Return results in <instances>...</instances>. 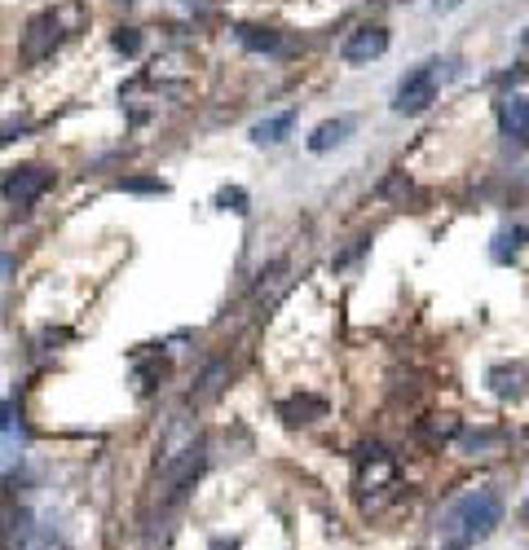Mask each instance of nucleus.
Listing matches in <instances>:
<instances>
[{
  "label": "nucleus",
  "mask_w": 529,
  "mask_h": 550,
  "mask_svg": "<svg viewBox=\"0 0 529 550\" xmlns=\"http://www.w3.org/2000/svg\"><path fill=\"white\" fill-rule=\"evenodd\" d=\"M49 185H53V172H49V168L27 163V168H13V172L0 181V194H4L13 208H31V203H36Z\"/></svg>",
  "instance_id": "obj_4"
},
{
  "label": "nucleus",
  "mask_w": 529,
  "mask_h": 550,
  "mask_svg": "<svg viewBox=\"0 0 529 550\" xmlns=\"http://www.w3.org/2000/svg\"><path fill=\"white\" fill-rule=\"evenodd\" d=\"M217 208H225V212H239V216H243V212H248V194H243L239 185H225V190L217 194Z\"/></svg>",
  "instance_id": "obj_17"
},
{
  "label": "nucleus",
  "mask_w": 529,
  "mask_h": 550,
  "mask_svg": "<svg viewBox=\"0 0 529 550\" xmlns=\"http://www.w3.org/2000/svg\"><path fill=\"white\" fill-rule=\"evenodd\" d=\"M225 370H230L225 361H212V365H208V374L199 379V392H194V397H199V401H212V397L221 392V379H225Z\"/></svg>",
  "instance_id": "obj_15"
},
{
  "label": "nucleus",
  "mask_w": 529,
  "mask_h": 550,
  "mask_svg": "<svg viewBox=\"0 0 529 550\" xmlns=\"http://www.w3.org/2000/svg\"><path fill=\"white\" fill-rule=\"evenodd\" d=\"M521 242H525V229H503V233L494 238V247H490V255H494V264H508V260H517V251H521Z\"/></svg>",
  "instance_id": "obj_14"
},
{
  "label": "nucleus",
  "mask_w": 529,
  "mask_h": 550,
  "mask_svg": "<svg viewBox=\"0 0 529 550\" xmlns=\"http://www.w3.org/2000/svg\"><path fill=\"white\" fill-rule=\"evenodd\" d=\"M58 40H62V22H58V13H53V9L36 13V18L27 22V31H22V62H40V58H49V53L58 49Z\"/></svg>",
  "instance_id": "obj_5"
},
{
  "label": "nucleus",
  "mask_w": 529,
  "mask_h": 550,
  "mask_svg": "<svg viewBox=\"0 0 529 550\" xmlns=\"http://www.w3.org/2000/svg\"><path fill=\"white\" fill-rule=\"evenodd\" d=\"M120 190H124V194H168V185H163L159 177H124Z\"/></svg>",
  "instance_id": "obj_16"
},
{
  "label": "nucleus",
  "mask_w": 529,
  "mask_h": 550,
  "mask_svg": "<svg viewBox=\"0 0 529 550\" xmlns=\"http://www.w3.org/2000/svg\"><path fill=\"white\" fill-rule=\"evenodd\" d=\"M278 414H282L291 428H300V423H318V419L327 414V401H322V397H291V401L278 405Z\"/></svg>",
  "instance_id": "obj_10"
},
{
  "label": "nucleus",
  "mask_w": 529,
  "mask_h": 550,
  "mask_svg": "<svg viewBox=\"0 0 529 550\" xmlns=\"http://www.w3.org/2000/svg\"><path fill=\"white\" fill-rule=\"evenodd\" d=\"M9 269H13V260H9V255H4V251H0V278H4V273H9Z\"/></svg>",
  "instance_id": "obj_21"
},
{
  "label": "nucleus",
  "mask_w": 529,
  "mask_h": 550,
  "mask_svg": "<svg viewBox=\"0 0 529 550\" xmlns=\"http://www.w3.org/2000/svg\"><path fill=\"white\" fill-rule=\"evenodd\" d=\"M234 35H239V44H243V49H252V53H282V35H278L273 27H252V22H239V27H234Z\"/></svg>",
  "instance_id": "obj_11"
},
{
  "label": "nucleus",
  "mask_w": 529,
  "mask_h": 550,
  "mask_svg": "<svg viewBox=\"0 0 529 550\" xmlns=\"http://www.w3.org/2000/svg\"><path fill=\"white\" fill-rule=\"evenodd\" d=\"M454 4H459V0H437V9H454Z\"/></svg>",
  "instance_id": "obj_24"
},
{
  "label": "nucleus",
  "mask_w": 529,
  "mask_h": 550,
  "mask_svg": "<svg viewBox=\"0 0 529 550\" xmlns=\"http://www.w3.org/2000/svg\"><path fill=\"white\" fill-rule=\"evenodd\" d=\"M503 137L517 141V145H529V98H508V106H503Z\"/></svg>",
  "instance_id": "obj_12"
},
{
  "label": "nucleus",
  "mask_w": 529,
  "mask_h": 550,
  "mask_svg": "<svg viewBox=\"0 0 529 550\" xmlns=\"http://www.w3.org/2000/svg\"><path fill=\"white\" fill-rule=\"evenodd\" d=\"M499 524H503V498L494 489H477V493H463L441 515V538L450 550H468L477 542H486Z\"/></svg>",
  "instance_id": "obj_1"
},
{
  "label": "nucleus",
  "mask_w": 529,
  "mask_h": 550,
  "mask_svg": "<svg viewBox=\"0 0 529 550\" xmlns=\"http://www.w3.org/2000/svg\"><path fill=\"white\" fill-rule=\"evenodd\" d=\"M432 102H437V71H432V62H423V67H415V71L397 84L393 110L397 114H423Z\"/></svg>",
  "instance_id": "obj_3"
},
{
  "label": "nucleus",
  "mask_w": 529,
  "mask_h": 550,
  "mask_svg": "<svg viewBox=\"0 0 529 550\" xmlns=\"http://www.w3.org/2000/svg\"><path fill=\"white\" fill-rule=\"evenodd\" d=\"M291 128H296V110L269 114V119H261V123L252 128V141H257V145H278V141H287Z\"/></svg>",
  "instance_id": "obj_13"
},
{
  "label": "nucleus",
  "mask_w": 529,
  "mask_h": 550,
  "mask_svg": "<svg viewBox=\"0 0 529 550\" xmlns=\"http://www.w3.org/2000/svg\"><path fill=\"white\" fill-rule=\"evenodd\" d=\"M212 550H239V542H212Z\"/></svg>",
  "instance_id": "obj_22"
},
{
  "label": "nucleus",
  "mask_w": 529,
  "mask_h": 550,
  "mask_svg": "<svg viewBox=\"0 0 529 550\" xmlns=\"http://www.w3.org/2000/svg\"><path fill=\"white\" fill-rule=\"evenodd\" d=\"M521 529H529V498H525V507H521Z\"/></svg>",
  "instance_id": "obj_23"
},
{
  "label": "nucleus",
  "mask_w": 529,
  "mask_h": 550,
  "mask_svg": "<svg viewBox=\"0 0 529 550\" xmlns=\"http://www.w3.org/2000/svg\"><path fill=\"white\" fill-rule=\"evenodd\" d=\"M490 392L503 397V401H521L529 392V365L525 361H512V365H494L490 370Z\"/></svg>",
  "instance_id": "obj_8"
},
{
  "label": "nucleus",
  "mask_w": 529,
  "mask_h": 550,
  "mask_svg": "<svg viewBox=\"0 0 529 550\" xmlns=\"http://www.w3.org/2000/svg\"><path fill=\"white\" fill-rule=\"evenodd\" d=\"M349 132H353V119H344V114H340V119H327V123H318V128L309 132V141H304V145H309L313 154H327V150L344 145V141H349Z\"/></svg>",
  "instance_id": "obj_9"
},
{
  "label": "nucleus",
  "mask_w": 529,
  "mask_h": 550,
  "mask_svg": "<svg viewBox=\"0 0 529 550\" xmlns=\"http://www.w3.org/2000/svg\"><path fill=\"white\" fill-rule=\"evenodd\" d=\"M31 533H36V520H31L27 507L0 511V550H22L31 542Z\"/></svg>",
  "instance_id": "obj_7"
},
{
  "label": "nucleus",
  "mask_w": 529,
  "mask_h": 550,
  "mask_svg": "<svg viewBox=\"0 0 529 550\" xmlns=\"http://www.w3.org/2000/svg\"><path fill=\"white\" fill-rule=\"evenodd\" d=\"M384 49H389V31H384V27H362V31H353V35L344 40L340 58H344L349 67H367V62H375Z\"/></svg>",
  "instance_id": "obj_6"
},
{
  "label": "nucleus",
  "mask_w": 529,
  "mask_h": 550,
  "mask_svg": "<svg viewBox=\"0 0 529 550\" xmlns=\"http://www.w3.org/2000/svg\"><path fill=\"white\" fill-rule=\"evenodd\" d=\"M521 44H525V49H529V27H525V35H521Z\"/></svg>",
  "instance_id": "obj_25"
},
{
  "label": "nucleus",
  "mask_w": 529,
  "mask_h": 550,
  "mask_svg": "<svg viewBox=\"0 0 529 550\" xmlns=\"http://www.w3.org/2000/svg\"><path fill=\"white\" fill-rule=\"evenodd\" d=\"M124 4H132V0H124Z\"/></svg>",
  "instance_id": "obj_26"
},
{
  "label": "nucleus",
  "mask_w": 529,
  "mask_h": 550,
  "mask_svg": "<svg viewBox=\"0 0 529 550\" xmlns=\"http://www.w3.org/2000/svg\"><path fill=\"white\" fill-rule=\"evenodd\" d=\"M18 428V405L13 401H0V436Z\"/></svg>",
  "instance_id": "obj_20"
},
{
  "label": "nucleus",
  "mask_w": 529,
  "mask_h": 550,
  "mask_svg": "<svg viewBox=\"0 0 529 550\" xmlns=\"http://www.w3.org/2000/svg\"><path fill=\"white\" fill-rule=\"evenodd\" d=\"M27 132H31V123H27V119H9V123H0V150H4L9 141L27 137Z\"/></svg>",
  "instance_id": "obj_19"
},
{
  "label": "nucleus",
  "mask_w": 529,
  "mask_h": 550,
  "mask_svg": "<svg viewBox=\"0 0 529 550\" xmlns=\"http://www.w3.org/2000/svg\"><path fill=\"white\" fill-rule=\"evenodd\" d=\"M111 44H115V49H120V53H137V49H141V35H137V27H120V31H115V35H111Z\"/></svg>",
  "instance_id": "obj_18"
},
{
  "label": "nucleus",
  "mask_w": 529,
  "mask_h": 550,
  "mask_svg": "<svg viewBox=\"0 0 529 550\" xmlns=\"http://www.w3.org/2000/svg\"><path fill=\"white\" fill-rule=\"evenodd\" d=\"M203 467H208L203 444H190V449H181L177 458H168V462H163V475H159V507L186 502V493L194 489V480L203 475Z\"/></svg>",
  "instance_id": "obj_2"
}]
</instances>
